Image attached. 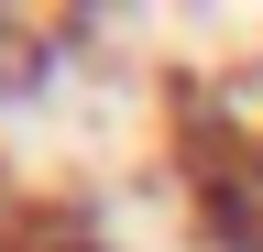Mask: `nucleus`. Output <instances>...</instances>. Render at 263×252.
Instances as JSON below:
<instances>
[{"label": "nucleus", "mask_w": 263, "mask_h": 252, "mask_svg": "<svg viewBox=\"0 0 263 252\" xmlns=\"http://www.w3.org/2000/svg\"><path fill=\"white\" fill-rule=\"evenodd\" d=\"M0 241H11V198H0Z\"/></svg>", "instance_id": "obj_1"}]
</instances>
